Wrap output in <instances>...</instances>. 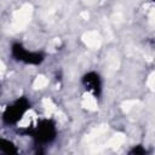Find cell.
<instances>
[{
    "label": "cell",
    "mask_w": 155,
    "mask_h": 155,
    "mask_svg": "<svg viewBox=\"0 0 155 155\" xmlns=\"http://www.w3.org/2000/svg\"><path fill=\"white\" fill-rule=\"evenodd\" d=\"M25 133H28L34 139L36 145H45L54 140L57 136V128L52 119H42L38 121L34 127L25 130Z\"/></svg>",
    "instance_id": "cell-1"
},
{
    "label": "cell",
    "mask_w": 155,
    "mask_h": 155,
    "mask_svg": "<svg viewBox=\"0 0 155 155\" xmlns=\"http://www.w3.org/2000/svg\"><path fill=\"white\" fill-rule=\"evenodd\" d=\"M29 109L30 102L25 97H21L16 99L12 104L6 107L2 114V121L6 125H16Z\"/></svg>",
    "instance_id": "cell-2"
},
{
    "label": "cell",
    "mask_w": 155,
    "mask_h": 155,
    "mask_svg": "<svg viewBox=\"0 0 155 155\" xmlns=\"http://www.w3.org/2000/svg\"><path fill=\"white\" fill-rule=\"evenodd\" d=\"M11 56L17 62H23L25 64H34V65L40 64L45 58L42 52L28 51L19 42H13L12 44V46H11Z\"/></svg>",
    "instance_id": "cell-3"
},
{
    "label": "cell",
    "mask_w": 155,
    "mask_h": 155,
    "mask_svg": "<svg viewBox=\"0 0 155 155\" xmlns=\"http://www.w3.org/2000/svg\"><path fill=\"white\" fill-rule=\"evenodd\" d=\"M81 84L85 87L86 91L91 92L96 98L101 96L102 92V80L99 78V75L94 71H90L86 73L82 79H81Z\"/></svg>",
    "instance_id": "cell-4"
},
{
    "label": "cell",
    "mask_w": 155,
    "mask_h": 155,
    "mask_svg": "<svg viewBox=\"0 0 155 155\" xmlns=\"http://www.w3.org/2000/svg\"><path fill=\"white\" fill-rule=\"evenodd\" d=\"M0 150L5 154H16V153H18V149L16 148V145L12 142H10L7 139H4V138L0 140Z\"/></svg>",
    "instance_id": "cell-5"
},
{
    "label": "cell",
    "mask_w": 155,
    "mask_h": 155,
    "mask_svg": "<svg viewBox=\"0 0 155 155\" xmlns=\"http://www.w3.org/2000/svg\"><path fill=\"white\" fill-rule=\"evenodd\" d=\"M130 154H133V155H143V154H147V150L142 145H137V147H134L130 151Z\"/></svg>",
    "instance_id": "cell-6"
},
{
    "label": "cell",
    "mask_w": 155,
    "mask_h": 155,
    "mask_svg": "<svg viewBox=\"0 0 155 155\" xmlns=\"http://www.w3.org/2000/svg\"><path fill=\"white\" fill-rule=\"evenodd\" d=\"M153 1H155V0H153Z\"/></svg>",
    "instance_id": "cell-7"
}]
</instances>
